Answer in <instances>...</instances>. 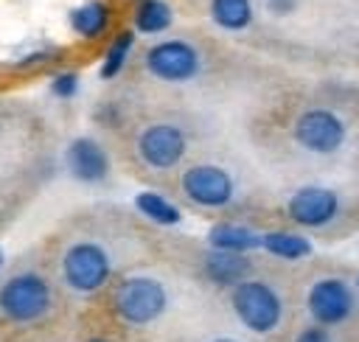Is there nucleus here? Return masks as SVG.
<instances>
[{"mask_svg": "<svg viewBox=\"0 0 359 342\" xmlns=\"http://www.w3.org/2000/svg\"><path fill=\"white\" fill-rule=\"evenodd\" d=\"M65 165L79 182H104L109 174V154L95 137H73L65 149Z\"/></svg>", "mask_w": 359, "mask_h": 342, "instance_id": "nucleus-11", "label": "nucleus"}, {"mask_svg": "<svg viewBox=\"0 0 359 342\" xmlns=\"http://www.w3.org/2000/svg\"><path fill=\"white\" fill-rule=\"evenodd\" d=\"M261 247L283 261H300L311 255V241L300 233H289V230H272V233H261Z\"/></svg>", "mask_w": 359, "mask_h": 342, "instance_id": "nucleus-15", "label": "nucleus"}, {"mask_svg": "<svg viewBox=\"0 0 359 342\" xmlns=\"http://www.w3.org/2000/svg\"><path fill=\"white\" fill-rule=\"evenodd\" d=\"M135 207H137L149 221H154V224H160V227H174V224L182 221L180 207H177L171 199H165L163 193H157V191H140V193L135 196Z\"/></svg>", "mask_w": 359, "mask_h": 342, "instance_id": "nucleus-17", "label": "nucleus"}, {"mask_svg": "<svg viewBox=\"0 0 359 342\" xmlns=\"http://www.w3.org/2000/svg\"><path fill=\"white\" fill-rule=\"evenodd\" d=\"M292 135L306 151L334 154L345 143V121L331 109L314 107V109H306L303 115H297Z\"/></svg>", "mask_w": 359, "mask_h": 342, "instance_id": "nucleus-7", "label": "nucleus"}, {"mask_svg": "<svg viewBox=\"0 0 359 342\" xmlns=\"http://www.w3.org/2000/svg\"><path fill=\"white\" fill-rule=\"evenodd\" d=\"M59 275L76 294H95L112 278V258L98 241H73L59 258Z\"/></svg>", "mask_w": 359, "mask_h": 342, "instance_id": "nucleus-3", "label": "nucleus"}, {"mask_svg": "<svg viewBox=\"0 0 359 342\" xmlns=\"http://www.w3.org/2000/svg\"><path fill=\"white\" fill-rule=\"evenodd\" d=\"M233 314L252 334H272L283 322V300L266 280H244L230 294Z\"/></svg>", "mask_w": 359, "mask_h": 342, "instance_id": "nucleus-4", "label": "nucleus"}, {"mask_svg": "<svg viewBox=\"0 0 359 342\" xmlns=\"http://www.w3.org/2000/svg\"><path fill=\"white\" fill-rule=\"evenodd\" d=\"M53 56H50V50H36V53H28L25 59H20V64L22 67H39V64H45V62H50Z\"/></svg>", "mask_w": 359, "mask_h": 342, "instance_id": "nucleus-22", "label": "nucleus"}, {"mask_svg": "<svg viewBox=\"0 0 359 342\" xmlns=\"http://www.w3.org/2000/svg\"><path fill=\"white\" fill-rule=\"evenodd\" d=\"M202 272L210 283L216 286H230L236 289L238 283L250 280L252 275V261L241 252H224V249H210L202 258Z\"/></svg>", "mask_w": 359, "mask_h": 342, "instance_id": "nucleus-12", "label": "nucleus"}, {"mask_svg": "<svg viewBox=\"0 0 359 342\" xmlns=\"http://www.w3.org/2000/svg\"><path fill=\"white\" fill-rule=\"evenodd\" d=\"M50 93L56 98H73L79 93V73L76 70H56L50 76Z\"/></svg>", "mask_w": 359, "mask_h": 342, "instance_id": "nucleus-20", "label": "nucleus"}, {"mask_svg": "<svg viewBox=\"0 0 359 342\" xmlns=\"http://www.w3.org/2000/svg\"><path fill=\"white\" fill-rule=\"evenodd\" d=\"M143 62H146V70L154 78L171 81V84L191 81L199 73V67H202L199 50L191 42H185V39H163V42L151 45L146 50Z\"/></svg>", "mask_w": 359, "mask_h": 342, "instance_id": "nucleus-5", "label": "nucleus"}, {"mask_svg": "<svg viewBox=\"0 0 359 342\" xmlns=\"http://www.w3.org/2000/svg\"><path fill=\"white\" fill-rule=\"evenodd\" d=\"M87 342H109V339H107V336H90Z\"/></svg>", "mask_w": 359, "mask_h": 342, "instance_id": "nucleus-25", "label": "nucleus"}, {"mask_svg": "<svg viewBox=\"0 0 359 342\" xmlns=\"http://www.w3.org/2000/svg\"><path fill=\"white\" fill-rule=\"evenodd\" d=\"M174 22V11L165 0H137L135 14H132V31L137 34H163L165 28H171Z\"/></svg>", "mask_w": 359, "mask_h": 342, "instance_id": "nucleus-16", "label": "nucleus"}, {"mask_svg": "<svg viewBox=\"0 0 359 342\" xmlns=\"http://www.w3.org/2000/svg\"><path fill=\"white\" fill-rule=\"evenodd\" d=\"M53 308V289L45 275L28 269L11 275L0 286V317L14 325H34Z\"/></svg>", "mask_w": 359, "mask_h": 342, "instance_id": "nucleus-2", "label": "nucleus"}, {"mask_svg": "<svg viewBox=\"0 0 359 342\" xmlns=\"http://www.w3.org/2000/svg\"><path fill=\"white\" fill-rule=\"evenodd\" d=\"M294 342H334V339H331V336H328V331H323L320 325H311V328L300 331Z\"/></svg>", "mask_w": 359, "mask_h": 342, "instance_id": "nucleus-21", "label": "nucleus"}, {"mask_svg": "<svg viewBox=\"0 0 359 342\" xmlns=\"http://www.w3.org/2000/svg\"><path fill=\"white\" fill-rule=\"evenodd\" d=\"M112 17L115 14H112V6L107 0H84L67 11L70 31L84 42L101 39L112 28Z\"/></svg>", "mask_w": 359, "mask_h": 342, "instance_id": "nucleus-13", "label": "nucleus"}, {"mask_svg": "<svg viewBox=\"0 0 359 342\" xmlns=\"http://www.w3.org/2000/svg\"><path fill=\"white\" fill-rule=\"evenodd\" d=\"M210 342H238V339H230V336H219V339H210Z\"/></svg>", "mask_w": 359, "mask_h": 342, "instance_id": "nucleus-26", "label": "nucleus"}, {"mask_svg": "<svg viewBox=\"0 0 359 342\" xmlns=\"http://www.w3.org/2000/svg\"><path fill=\"white\" fill-rule=\"evenodd\" d=\"M135 149H137V157L149 168L168 171L185 157L188 140H185V132L180 126H174V123H149L137 135Z\"/></svg>", "mask_w": 359, "mask_h": 342, "instance_id": "nucleus-8", "label": "nucleus"}, {"mask_svg": "<svg viewBox=\"0 0 359 342\" xmlns=\"http://www.w3.org/2000/svg\"><path fill=\"white\" fill-rule=\"evenodd\" d=\"M112 314L132 328H143L157 322L168 308V292L165 286L151 275H129L118 280L109 297Z\"/></svg>", "mask_w": 359, "mask_h": 342, "instance_id": "nucleus-1", "label": "nucleus"}, {"mask_svg": "<svg viewBox=\"0 0 359 342\" xmlns=\"http://www.w3.org/2000/svg\"><path fill=\"white\" fill-rule=\"evenodd\" d=\"M3 266H6V249L0 247V272H3Z\"/></svg>", "mask_w": 359, "mask_h": 342, "instance_id": "nucleus-24", "label": "nucleus"}, {"mask_svg": "<svg viewBox=\"0 0 359 342\" xmlns=\"http://www.w3.org/2000/svg\"><path fill=\"white\" fill-rule=\"evenodd\" d=\"M208 244L210 249H224V252H252L261 249V233H255L247 224H236V221H219L210 227L208 233Z\"/></svg>", "mask_w": 359, "mask_h": 342, "instance_id": "nucleus-14", "label": "nucleus"}, {"mask_svg": "<svg viewBox=\"0 0 359 342\" xmlns=\"http://www.w3.org/2000/svg\"><path fill=\"white\" fill-rule=\"evenodd\" d=\"M286 213L300 227H325L339 216V196L323 185H306L294 191L286 202Z\"/></svg>", "mask_w": 359, "mask_h": 342, "instance_id": "nucleus-10", "label": "nucleus"}, {"mask_svg": "<svg viewBox=\"0 0 359 342\" xmlns=\"http://www.w3.org/2000/svg\"><path fill=\"white\" fill-rule=\"evenodd\" d=\"M294 3H297V0H266L269 11H275V14H289V11L294 8Z\"/></svg>", "mask_w": 359, "mask_h": 342, "instance_id": "nucleus-23", "label": "nucleus"}, {"mask_svg": "<svg viewBox=\"0 0 359 342\" xmlns=\"http://www.w3.org/2000/svg\"><path fill=\"white\" fill-rule=\"evenodd\" d=\"M132 48H135V31H132V28H123V31H118V34L112 36V42L107 45L104 56H101V67H98V76H101V78H115V76H118V73L126 67Z\"/></svg>", "mask_w": 359, "mask_h": 342, "instance_id": "nucleus-18", "label": "nucleus"}, {"mask_svg": "<svg viewBox=\"0 0 359 342\" xmlns=\"http://www.w3.org/2000/svg\"><path fill=\"white\" fill-rule=\"evenodd\" d=\"M180 188L185 199L199 207H224L236 196L233 177L213 163H199V165L185 168L180 177Z\"/></svg>", "mask_w": 359, "mask_h": 342, "instance_id": "nucleus-6", "label": "nucleus"}, {"mask_svg": "<svg viewBox=\"0 0 359 342\" xmlns=\"http://www.w3.org/2000/svg\"><path fill=\"white\" fill-rule=\"evenodd\" d=\"M210 17L224 31H244L252 22L250 0H210Z\"/></svg>", "mask_w": 359, "mask_h": 342, "instance_id": "nucleus-19", "label": "nucleus"}, {"mask_svg": "<svg viewBox=\"0 0 359 342\" xmlns=\"http://www.w3.org/2000/svg\"><path fill=\"white\" fill-rule=\"evenodd\" d=\"M306 308L317 325H342L353 314V292L342 278H320L306 292Z\"/></svg>", "mask_w": 359, "mask_h": 342, "instance_id": "nucleus-9", "label": "nucleus"}]
</instances>
